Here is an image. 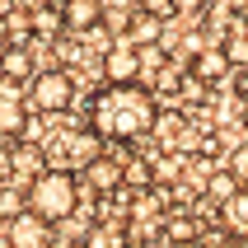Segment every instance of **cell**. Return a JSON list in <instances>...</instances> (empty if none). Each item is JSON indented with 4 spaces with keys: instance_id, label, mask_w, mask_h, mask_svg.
I'll return each instance as SVG.
<instances>
[{
    "instance_id": "6da1fadb",
    "label": "cell",
    "mask_w": 248,
    "mask_h": 248,
    "mask_svg": "<svg viewBox=\"0 0 248 248\" xmlns=\"http://www.w3.org/2000/svg\"><path fill=\"white\" fill-rule=\"evenodd\" d=\"M155 122L159 108L140 84H108L89 98V131H98L103 140H140L155 131Z\"/></svg>"
},
{
    "instance_id": "7a4b0ae2",
    "label": "cell",
    "mask_w": 248,
    "mask_h": 248,
    "mask_svg": "<svg viewBox=\"0 0 248 248\" xmlns=\"http://www.w3.org/2000/svg\"><path fill=\"white\" fill-rule=\"evenodd\" d=\"M80 206V178L70 169L52 164L28 183V211H38L42 220H70Z\"/></svg>"
},
{
    "instance_id": "3957f363",
    "label": "cell",
    "mask_w": 248,
    "mask_h": 248,
    "mask_svg": "<svg viewBox=\"0 0 248 248\" xmlns=\"http://www.w3.org/2000/svg\"><path fill=\"white\" fill-rule=\"evenodd\" d=\"M70 103H75V80H70V70L52 66V70H38L33 75V89H28V108L38 112H66Z\"/></svg>"
},
{
    "instance_id": "277c9868",
    "label": "cell",
    "mask_w": 248,
    "mask_h": 248,
    "mask_svg": "<svg viewBox=\"0 0 248 248\" xmlns=\"http://www.w3.org/2000/svg\"><path fill=\"white\" fill-rule=\"evenodd\" d=\"M47 225L52 220H42L38 211H24V216L5 220V239H10V248H52V230Z\"/></svg>"
},
{
    "instance_id": "5b68a950",
    "label": "cell",
    "mask_w": 248,
    "mask_h": 248,
    "mask_svg": "<svg viewBox=\"0 0 248 248\" xmlns=\"http://www.w3.org/2000/svg\"><path fill=\"white\" fill-rule=\"evenodd\" d=\"M136 70H140V52L136 42H112L108 52H103V75H108V84H136Z\"/></svg>"
},
{
    "instance_id": "8992f818",
    "label": "cell",
    "mask_w": 248,
    "mask_h": 248,
    "mask_svg": "<svg viewBox=\"0 0 248 248\" xmlns=\"http://www.w3.org/2000/svg\"><path fill=\"white\" fill-rule=\"evenodd\" d=\"M24 126H28V112L19 103V94H14V80H5V94H0V131H5V140H19Z\"/></svg>"
},
{
    "instance_id": "52a82bcc",
    "label": "cell",
    "mask_w": 248,
    "mask_h": 248,
    "mask_svg": "<svg viewBox=\"0 0 248 248\" xmlns=\"http://www.w3.org/2000/svg\"><path fill=\"white\" fill-rule=\"evenodd\" d=\"M122 38L136 42V47H150V42L159 38V14H155V10H136V14L122 24Z\"/></svg>"
},
{
    "instance_id": "ba28073f",
    "label": "cell",
    "mask_w": 248,
    "mask_h": 248,
    "mask_svg": "<svg viewBox=\"0 0 248 248\" xmlns=\"http://www.w3.org/2000/svg\"><path fill=\"white\" fill-rule=\"evenodd\" d=\"M220 220H225V230H230L234 239H248V187H239V192L220 206Z\"/></svg>"
},
{
    "instance_id": "9c48e42d",
    "label": "cell",
    "mask_w": 248,
    "mask_h": 248,
    "mask_svg": "<svg viewBox=\"0 0 248 248\" xmlns=\"http://www.w3.org/2000/svg\"><path fill=\"white\" fill-rule=\"evenodd\" d=\"M84 178H89V187H94V192H112L126 173L112 164V159H94V164H84Z\"/></svg>"
},
{
    "instance_id": "30bf717a",
    "label": "cell",
    "mask_w": 248,
    "mask_h": 248,
    "mask_svg": "<svg viewBox=\"0 0 248 248\" xmlns=\"http://www.w3.org/2000/svg\"><path fill=\"white\" fill-rule=\"evenodd\" d=\"M98 19H103L98 0H70V5H66V28H70V33H84V28H94Z\"/></svg>"
},
{
    "instance_id": "8fae6325",
    "label": "cell",
    "mask_w": 248,
    "mask_h": 248,
    "mask_svg": "<svg viewBox=\"0 0 248 248\" xmlns=\"http://www.w3.org/2000/svg\"><path fill=\"white\" fill-rule=\"evenodd\" d=\"M192 70H197V80H220L225 70H230V52H220V47H211V52H197Z\"/></svg>"
},
{
    "instance_id": "7c38bea8",
    "label": "cell",
    "mask_w": 248,
    "mask_h": 248,
    "mask_svg": "<svg viewBox=\"0 0 248 248\" xmlns=\"http://www.w3.org/2000/svg\"><path fill=\"white\" fill-rule=\"evenodd\" d=\"M28 19H33V33H42V38H52L56 28H66V10H56V5H38Z\"/></svg>"
},
{
    "instance_id": "4fadbf2b",
    "label": "cell",
    "mask_w": 248,
    "mask_h": 248,
    "mask_svg": "<svg viewBox=\"0 0 248 248\" xmlns=\"http://www.w3.org/2000/svg\"><path fill=\"white\" fill-rule=\"evenodd\" d=\"M122 244H126V230H122V225H94L89 239H84V248H122Z\"/></svg>"
},
{
    "instance_id": "5bb4252c",
    "label": "cell",
    "mask_w": 248,
    "mask_h": 248,
    "mask_svg": "<svg viewBox=\"0 0 248 248\" xmlns=\"http://www.w3.org/2000/svg\"><path fill=\"white\" fill-rule=\"evenodd\" d=\"M206 192H211V202H220V206H225V202L239 192V183H234V173H211Z\"/></svg>"
},
{
    "instance_id": "9a60e30c",
    "label": "cell",
    "mask_w": 248,
    "mask_h": 248,
    "mask_svg": "<svg viewBox=\"0 0 248 248\" xmlns=\"http://www.w3.org/2000/svg\"><path fill=\"white\" fill-rule=\"evenodd\" d=\"M24 75H28V56L10 47V52H5V80H24Z\"/></svg>"
},
{
    "instance_id": "2e32d148",
    "label": "cell",
    "mask_w": 248,
    "mask_h": 248,
    "mask_svg": "<svg viewBox=\"0 0 248 248\" xmlns=\"http://www.w3.org/2000/svg\"><path fill=\"white\" fill-rule=\"evenodd\" d=\"M169 239H173V244H187V239H197L192 220H187V216H178V220H169Z\"/></svg>"
},
{
    "instance_id": "e0dca14e",
    "label": "cell",
    "mask_w": 248,
    "mask_h": 248,
    "mask_svg": "<svg viewBox=\"0 0 248 248\" xmlns=\"http://www.w3.org/2000/svg\"><path fill=\"white\" fill-rule=\"evenodd\" d=\"M0 211H5V220L24 216V211H19V197H14V183H5V192H0Z\"/></svg>"
},
{
    "instance_id": "ac0fdd59",
    "label": "cell",
    "mask_w": 248,
    "mask_h": 248,
    "mask_svg": "<svg viewBox=\"0 0 248 248\" xmlns=\"http://www.w3.org/2000/svg\"><path fill=\"white\" fill-rule=\"evenodd\" d=\"M126 183H131V187H145V183H150V169H145V164H131V169H126Z\"/></svg>"
},
{
    "instance_id": "d6986e66",
    "label": "cell",
    "mask_w": 248,
    "mask_h": 248,
    "mask_svg": "<svg viewBox=\"0 0 248 248\" xmlns=\"http://www.w3.org/2000/svg\"><path fill=\"white\" fill-rule=\"evenodd\" d=\"M173 248H202V244H197V239H187V244H173Z\"/></svg>"
},
{
    "instance_id": "ffe728a7",
    "label": "cell",
    "mask_w": 248,
    "mask_h": 248,
    "mask_svg": "<svg viewBox=\"0 0 248 248\" xmlns=\"http://www.w3.org/2000/svg\"><path fill=\"white\" fill-rule=\"evenodd\" d=\"M61 5H70V0H61Z\"/></svg>"
},
{
    "instance_id": "44dd1931",
    "label": "cell",
    "mask_w": 248,
    "mask_h": 248,
    "mask_svg": "<svg viewBox=\"0 0 248 248\" xmlns=\"http://www.w3.org/2000/svg\"><path fill=\"white\" fill-rule=\"evenodd\" d=\"M66 248H70V244H66Z\"/></svg>"
}]
</instances>
